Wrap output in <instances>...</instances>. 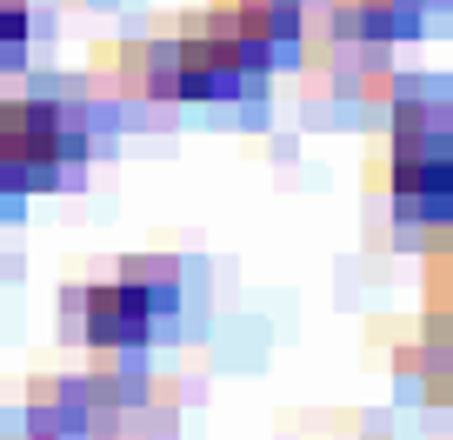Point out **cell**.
<instances>
[{
    "label": "cell",
    "instance_id": "6da1fadb",
    "mask_svg": "<svg viewBox=\"0 0 453 440\" xmlns=\"http://www.w3.org/2000/svg\"><path fill=\"white\" fill-rule=\"evenodd\" d=\"M154 287L147 281H100L81 294V327L94 347H141L154 334Z\"/></svg>",
    "mask_w": 453,
    "mask_h": 440
},
{
    "label": "cell",
    "instance_id": "7a4b0ae2",
    "mask_svg": "<svg viewBox=\"0 0 453 440\" xmlns=\"http://www.w3.org/2000/svg\"><path fill=\"white\" fill-rule=\"evenodd\" d=\"M347 27L373 41H400L426 27V0H347Z\"/></svg>",
    "mask_w": 453,
    "mask_h": 440
},
{
    "label": "cell",
    "instance_id": "3957f363",
    "mask_svg": "<svg viewBox=\"0 0 453 440\" xmlns=\"http://www.w3.org/2000/svg\"><path fill=\"white\" fill-rule=\"evenodd\" d=\"M434 327H440V354L453 360V220L447 241L434 247Z\"/></svg>",
    "mask_w": 453,
    "mask_h": 440
},
{
    "label": "cell",
    "instance_id": "277c9868",
    "mask_svg": "<svg viewBox=\"0 0 453 440\" xmlns=\"http://www.w3.org/2000/svg\"><path fill=\"white\" fill-rule=\"evenodd\" d=\"M27 41V0H0V54H14Z\"/></svg>",
    "mask_w": 453,
    "mask_h": 440
}]
</instances>
